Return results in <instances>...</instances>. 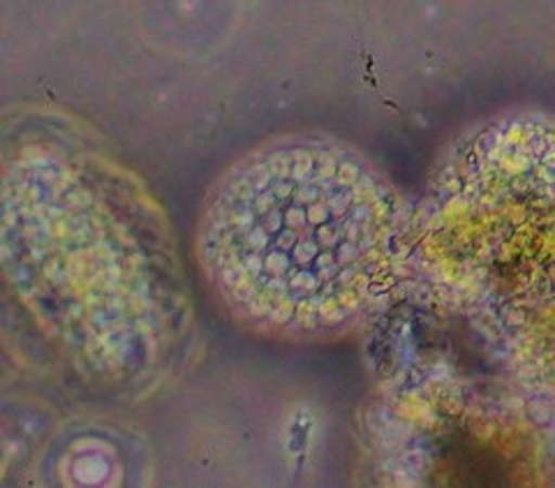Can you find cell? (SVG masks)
<instances>
[{
    "label": "cell",
    "mask_w": 555,
    "mask_h": 488,
    "mask_svg": "<svg viewBox=\"0 0 555 488\" xmlns=\"http://www.w3.org/2000/svg\"><path fill=\"white\" fill-rule=\"evenodd\" d=\"M391 220V190L352 151L292 142L257 151L222 181L202 255L243 320L306 334L369 301Z\"/></svg>",
    "instance_id": "6da1fadb"
}]
</instances>
